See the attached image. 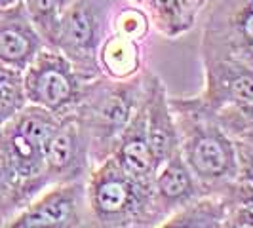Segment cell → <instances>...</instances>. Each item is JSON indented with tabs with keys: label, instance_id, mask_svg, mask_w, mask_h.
<instances>
[{
	"label": "cell",
	"instance_id": "obj_7",
	"mask_svg": "<svg viewBox=\"0 0 253 228\" xmlns=\"http://www.w3.org/2000/svg\"><path fill=\"white\" fill-rule=\"evenodd\" d=\"M86 181L57 183L42 190L6 228H89Z\"/></svg>",
	"mask_w": 253,
	"mask_h": 228
},
{
	"label": "cell",
	"instance_id": "obj_1",
	"mask_svg": "<svg viewBox=\"0 0 253 228\" xmlns=\"http://www.w3.org/2000/svg\"><path fill=\"white\" fill-rule=\"evenodd\" d=\"M59 122L50 111L29 105L0 126V227H8L50 187L44 145Z\"/></svg>",
	"mask_w": 253,
	"mask_h": 228
},
{
	"label": "cell",
	"instance_id": "obj_20",
	"mask_svg": "<svg viewBox=\"0 0 253 228\" xmlns=\"http://www.w3.org/2000/svg\"><path fill=\"white\" fill-rule=\"evenodd\" d=\"M27 105L23 73L0 63V126Z\"/></svg>",
	"mask_w": 253,
	"mask_h": 228
},
{
	"label": "cell",
	"instance_id": "obj_6",
	"mask_svg": "<svg viewBox=\"0 0 253 228\" xmlns=\"http://www.w3.org/2000/svg\"><path fill=\"white\" fill-rule=\"evenodd\" d=\"M86 80L59 50H44L23 71V88L29 105H37L55 116L73 113L82 97Z\"/></svg>",
	"mask_w": 253,
	"mask_h": 228
},
{
	"label": "cell",
	"instance_id": "obj_13",
	"mask_svg": "<svg viewBox=\"0 0 253 228\" xmlns=\"http://www.w3.org/2000/svg\"><path fill=\"white\" fill-rule=\"evenodd\" d=\"M145 127L154 160L160 167L162 162L179 151V127L166 84L152 71L145 95Z\"/></svg>",
	"mask_w": 253,
	"mask_h": 228
},
{
	"label": "cell",
	"instance_id": "obj_17",
	"mask_svg": "<svg viewBox=\"0 0 253 228\" xmlns=\"http://www.w3.org/2000/svg\"><path fill=\"white\" fill-rule=\"evenodd\" d=\"M145 10L151 25L168 40H175L192 31L196 15L187 10L181 0H127Z\"/></svg>",
	"mask_w": 253,
	"mask_h": 228
},
{
	"label": "cell",
	"instance_id": "obj_18",
	"mask_svg": "<svg viewBox=\"0 0 253 228\" xmlns=\"http://www.w3.org/2000/svg\"><path fill=\"white\" fill-rule=\"evenodd\" d=\"M21 2L25 4L27 13L40 38L44 40L46 48L57 50L63 8L55 0H21Z\"/></svg>",
	"mask_w": 253,
	"mask_h": 228
},
{
	"label": "cell",
	"instance_id": "obj_24",
	"mask_svg": "<svg viewBox=\"0 0 253 228\" xmlns=\"http://www.w3.org/2000/svg\"><path fill=\"white\" fill-rule=\"evenodd\" d=\"M15 2H21V0H0V8H2V6H10V4H15Z\"/></svg>",
	"mask_w": 253,
	"mask_h": 228
},
{
	"label": "cell",
	"instance_id": "obj_3",
	"mask_svg": "<svg viewBox=\"0 0 253 228\" xmlns=\"http://www.w3.org/2000/svg\"><path fill=\"white\" fill-rule=\"evenodd\" d=\"M179 127V151L206 192L238 179L236 143L196 97H169Z\"/></svg>",
	"mask_w": 253,
	"mask_h": 228
},
{
	"label": "cell",
	"instance_id": "obj_23",
	"mask_svg": "<svg viewBox=\"0 0 253 228\" xmlns=\"http://www.w3.org/2000/svg\"><path fill=\"white\" fill-rule=\"evenodd\" d=\"M185 6H187V10H189L192 15H196L198 17V13L204 10V6L208 4V0H181Z\"/></svg>",
	"mask_w": 253,
	"mask_h": 228
},
{
	"label": "cell",
	"instance_id": "obj_22",
	"mask_svg": "<svg viewBox=\"0 0 253 228\" xmlns=\"http://www.w3.org/2000/svg\"><path fill=\"white\" fill-rule=\"evenodd\" d=\"M225 228H253L252 203H230Z\"/></svg>",
	"mask_w": 253,
	"mask_h": 228
},
{
	"label": "cell",
	"instance_id": "obj_21",
	"mask_svg": "<svg viewBox=\"0 0 253 228\" xmlns=\"http://www.w3.org/2000/svg\"><path fill=\"white\" fill-rule=\"evenodd\" d=\"M238 156V179L253 185V141L234 139Z\"/></svg>",
	"mask_w": 253,
	"mask_h": 228
},
{
	"label": "cell",
	"instance_id": "obj_4",
	"mask_svg": "<svg viewBox=\"0 0 253 228\" xmlns=\"http://www.w3.org/2000/svg\"><path fill=\"white\" fill-rule=\"evenodd\" d=\"M86 196L93 227L154 228L152 183L129 175L113 156L91 167Z\"/></svg>",
	"mask_w": 253,
	"mask_h": 228
},
{
	"label": "cell",
	"instance_id": "obj_10",
	"mask_svg": "<svg viewBox=\"0 0 253 228\" xmlns=\"http://www.w3.org/2000/svg\"><path fill=\"white\" fill-rule=\"evenodd\" d=\"M204 88L194 95L208 113H219L230 107L253 103V67L234 57L200 59Z\"/></svg>",
	"mask_w": 253,
	"mask_h": 228
},
{
	"label": "cell",
	"instance_id": "obj_14",
	"mask_svg": "<svg viewBox=\"0 0 253 228\" xmlns=\"http://www.w3.org/2000/svg\"><path fill=\"white\" fill-rule=\"evenodd\" d=\"M111 156L126 169L129 175L141 179V181H147V183H152L154 173L158 169V164L154 160V154H152V149L149 145V139H147L145 99L141 103L139 111L131 118L129 126L118 137Z\"/></svg>",
	"mask_w": 253,
	"mask_h": 228
},
{
	"label": "cell",
	"instance_id": "obj_15",
	"mask_svg": "<svg viewBox=\"0 0 253 228\" xmlns=\"http://www.w3.org/2000/svg\"><path fill=\"white\" fill-rule=\"evenodd\" d=\"M99 67L109 78L126 80L143 71L141 44L116 33H107L99 48Z\"/></svg>",
	"mask_w": 253,
	"mask_h": 228
},
{
	"label": "cell",
	"instance_id": "obj_19",
	"mask_svg": "<svg viewBox=\"0 0 253 228\" xmlns=\"http://www.w3.org/2000/svg\"><path fill=\"white\" fill-rule=\"evenodd\" d=\"M151 27L149 15L133 2H127L124 6H120L118 10L113 8L111 15H109V33H116L120 37L135 40L139 44H143L145 38L149 37Z\"/></svg>",
	"mask_w": 253,
	"mask_h": 228
},
{
	"label": "cell",
	"instance_id": "obj_25",
	"mask_svg": "<svg viewBox=\"0 0 253 228\" xmlns=\"http://www.w3.org/2000/svg\"><path fill=\"white\" fill-rule=\"evenodd\" d=\"M55 2H57V4H59V6H61V8H67V4H69V2H71V0H55Z\"/></svg>",
	"mask_w": 253,
	"mask_h": 228
},
{
	"label": "cell",
	"instance_id": "obj_9",
	"mask_svg": "<svg viewBox=\"0 0 253 228\" xmlns=\"http://www.w3.org/2000/svg\"><path fill=\"white\" fill-rule=\"evenodd\" d=\"M253 44V0H219L206 19L200 59L232 57Z\"/></svg>",
	"mask_w": 253,
	"mask_h": 228
},
{
	"label": "cell",
	"instance_id": "obj_2",
	"mask_svg": "<svg viewBox=\"0 0 253 228\" xmlns=\"http://www.w3.org/2000/svg\"><path fill=\"white\" fill-rule=\"evenodd\" d=\"M149 75L151 71L145 69L126 80L99 75L84 84L82 97L73 113L88 137L93 165L111 156L118 137L139 111Z\"/></svg>",
	"mask_w": 253,
	"mask_h": 228
},
{
	"label": "cell",
	"instance_id": "obj_11",
	"mask_svg": "<svg viewBox=\"0 0 253 228\" xmlns=\"http://www.w3.org/2000/svg\"><path fill=\"white\" fill-rule=\"evenodd\" d=\"M208 194L181 151L160 164L152 179V219L154 227H162L175 211Z\"/></svg>",
	"mask_w": 253,
	"mask_h": 228
},
{
	"label": "cell",
	"instance_id": "obj_16",
	"mask_svg": "<svg viewBox=\"0 0 253 228\" xmlns=\"http://www.w3.org/2000/svg\"><path fill=\"white\" fill-rule=\"evenodd\" d=\"M230 203L221 192H208L175 211L162 228H225Z\"/></svg>",
	"mask_w": 253,
	"mask_h": 228
},
{
	"label": "cell",
	"instance_id": "obj_5",
	"mask_svg": "<svg viewBox=\"0 0 253 228\" xmlns=\"http://www.w3.org/2000/svg\"><path fill=\"white\" fill-rule=\"evenodd\" d=\"M111 10L113 0H71L61 13L57 50L86 82L103 75L99 48L109 33Z\"/></svg>",
	"mask_w": 253,
	"mask_h": 228
},
{
	"label": "cell",
	"instance_id": "obj_12",
	"mask_svg": "<svg viewBox=\"0 0 253 228\" xmlns=\"http://www.w3.org/2000/svg\"><path fill=\"white\" fill-rule=\"evenodd\" d=\"M44 48L23 2L0 8V63L23 73Z\"/></svg>",
	"mask_w": 253,
	"mask_h": 228
},
{
	"label": "cell",
	"instance_id": "obj_8",
	"mask_svg": "<svg viewBox=\"0 0 253 228\" xmlns=\"http://www.w3.org/2000/svg\"><path fill=\"white\" fill-rule=\"evenodd\" d=\"M44 165L50 185L86 181L93 167L89 143L75 113L59 116V122L44 145Z\"/></svg>",
	"mask_w": 253,
	"mask_h": 228
}]
</instances>
